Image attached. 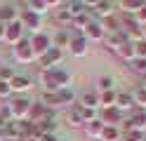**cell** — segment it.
Instances as JSON below:
<instances>
[{
  "mask_svg": "<svg viewBox=\"0 0 146 141\" xmlns=\"http://www.w3.org/2000/svg\"><path fill=\"white\" fill-rule=\"evenodd\" d=\"M40 80L45 85V92H59V89H66L71 85V73L66 68H61V66H57V68H45L40 73Z\"/></svg>",
  "mask_w": 146,
  "mask_h": 141,
  "instance_id": "obj_1",
  "label": "cell"
},
{
  "mask_svg": "<svg viewBox=\"0 0 146 141\" xmlns=\"http://www.w3.org/2000/svg\"><path fill=\"white\" fill-rule=\"evenodd\" d=\"M12 54H14V59L19 61V64H33L35 59H38L35 52H33V47H31L29 38H21V40L12 47Z\"/></svg>",
  "mask_w": 146,
  "mask_h": 141,
  "instance_id": "obj_2",
  "label": "cell"
},
{
  "mask_svg": "<svg viewBox=\"0 0 146 141\" xmlns=\"http://www.w3.org/2000/svg\"><path fill=\"white\" fill-rule=\"evenodd\" d=\"M7 106H10L14 120H26L29 108H31V99H29V97H14V99L7 101Z\"/></svg>",
  "mask_w": 146,
  "mask_h": 141,
  "instance_id": "obj_3",
  "label": "cell"
},
{
  "mask_svg": "<svg viewBox=\"0 0 146 141\" xmlns=\"http://www.w3.org/2000/svg\"><path fill=\"white\" fill-rule=\"evenodd\" d=\"M61 61H64V50H59V47L52 45L50 50L40 56V68H42V71H45V68H57Z\"/></svg>",
  "mask_w": 146,
  "mask_h": 141,
  "instance_id": "obj_4",
  "label": "cell"
},
{
  "mask_svg": "<svg viewBox=\"0 0 146 141\" xmlns=\"http://www.w3.org/2000/svg\"><path fill=\"white\" fill-rule=\"evenodd\" d=\"M113 9H115V3H108V0H97V3H90V9H87V12L92 14L94 19H106V17L115 14Z\"/></svg>",
  "mask_w": 146,
  "mask_h": 141,
  "instance_id": "obj_5",
  "label": "cell"
},
{
  "mask_svg": "<svg viewBox=\"0 0 146 141\" xmlns=\"http://www.w3.org/2000/svg\"><path fill=\"white\" fill-rule=\"evenodd\" d=\"M29 40H31V47H33L35 56H42V54L52 47V38H50L47 33H42V31H40V33H33Z\"/></svg>",
  "mask_w": 146,
  "mask_h": 141,
  "instance_id": "obj_6",
  "label": "cell"
},
{
  "mask_svg": "<svg viewBox=\"0 0 146 141\" xmlns=\"http://www.w3.org/2000/svg\"><path fill=\"white\" fill-rule=\"evenodd\" d=\"M19 24L24 26V28H31V31H35V33H40V24H42V17H38L35 12H31V9H21L19 12Z\"/></svg>",
  "mask_w": 146,
  "mask_h": 141,
  "instance_id": "obj_7",
  "label": "cell"
},
{
  "mask_svg": "<svg viewBox=\"0 0 146 141\" xmlns=\"http://www.w3.org/2000/svg\"><path fill=\"white\" fill-rule=\"evenodd\" d=\"M104 35H106V31L102 28V21L94 19V17H92V21L83 28V38L85 40H104Z\"/></svg>",
  "mask_w": 146,
  "mask_h": 141,
  "instance_id": "obj_8",
  "label": "cell"
},
{
  "mask_svg": "<svg viewBox=\"0 0 146 141\" xmlns=\"http://www.w3.org/2000/svg\"><path fill=\"white\" fill-rule=\"evenodd\" d=\"M21 38H24V26L19 24V19L5 26V42H7V45H12V47H14L17 42L21 40Z\"/></svg>",
  "mask_w": 146,
  "mask_h": 141,
  "instance_id": "obj_9",
  "label": "cell"
},
{
  "mask_svg": "<svg viewBox=\"0 0 146 141\" xmlns=\"http://www.w3.org/2000/svg\"><path fill=\"white\" fill-rule=\"evenodd\" d=\"M99 120H102L106 127H118V125L123 122V113L118 111L115 106H111V108H102V113H99Z\"/></svg>",
  "mask_w": 146,
  "mask_h": 141,
  "instance_id": "obj_10",
  "label": "cell"
},
{
  "mask_svg": "<svg viewBox=\"0 0 146 141\" xmlns=\"http://www.w3.org/2000/svg\"><path fill=\"white\" fill-rule=\"evenodd\" d=\"M68 50H71V54H73V56H85V54H87V40L83 38V33H80V31L71 33Z\"/></svg>",
  "mask_w": 146,
  "mask_h": 141,
  "instance_id": "obj_11",
  "label": "cell"
},
{
  "mask_svg": "<svg viewBox=\"0 0 146 141\" xmlns=\"http://www.w3.org/2000/svg\"><path fill=\"white\" fill-rule=\"evenodd\" d=\"M45 115H47V106H45L42 101H31V108H29L26 120H29L31 125H38V122L45 120Z\"/></svg>",
  "mask_w": 146,
  "mask_h": 141,
  "instance_id": "obj_12",
  "label": "cell"
},
{
  "mask_svg": "<svg viewBox=\"0 0 146 141\" xmlns=\"http://www.w3.org/2000/svg\"><path fill=\"white\" fill-rule=\"evenodd\" d=\"M10 87H12V94H19L21 97L24 92H29L33 87V82H31L29 75H14V78L10 80Z\"/></svg>",
  "mask_w": 146,
  "mask_h": 141,
  "instance_id": "obj_13",
  "label": "cell"
},
{
  "mask_svg": "<svg viewBox=\"0 0 146 141\" xmlns=\"http://www.w3.org/2000/svg\"><path fill=\"white\" fill-rule=\"evenodd\" d=\"M57 5H59V0H29V3H26V9H31V12H35L38 17H42L50 7H57Z\"/></svg>",
  "mask_w": 146,
  "mask_h": 141,
  "instance_id": "obj_14",
  "label": "cell"
},
{
  "mask_svg": "<svg viewBox=\"0 0 146 141\" xmlns=\"http://www.w3.org/2000/svg\"><path fill=\"white\" fill-rule=\"evenodd\" d=\"M127 40H130V38H127L123 31H115V33H106V35H104V45H106L111 52H115L118 47H120V45H125Z\"/></svg>",
  "mask_w": 146,
  "mask_h": 141,
  "instance_id": "obj_15",
  "label": "cell"
},
{
  "mask_svg": "<svg viewBox=\"0 0 146 141\" xmlns=\"http://www.w3.org/2000/svg\"><path fill=\"white\" fill-rule=\"evenodd\" d=\"M144 127H146V111L134 108L132 115H130V120L125 122V129H141L144 132Z\"/></svg>",
  "mask_w": 146,
  "mask_h": 141,
  "instance_id": "obj_16",
  "label": "cell"
},
{
  "mask_svg": "<svg viewBox=\"0 0 146 141\" xmlns=\"http://www.w3.org/2000/svg\"><path fill=\"white\" fill-rule=\"evenodd\" d=\"M104 122L102 120H92V122H85V125H83V129H85V134L90 136V139H102V134H104Z\"/></svg>",
  "mask_w": 146,
  "mask_h": 141,
  "instance_id": "obj_17",
  "label": "cell"
},
{
  "mask_svg": "<svg viewBox=\"0 0 146 141\" xmlns=\"http://www.w3.org/2000/svg\"><path fill=\"white\" fill-rule=\"evenodd\" d=\"M64 7H66V12L71 14V19H76V17L85 14L90 9V3H85V0H71V3H66Z\"/></svg>",
  "mask_w": 146,
  "mask_h": 141,
  "instance_id": "obj_18",
  "label": "cell"
},
{
  "mask_svg": "<svg viewBox=\"0 0 146 141\" xmlns=\"http://www.w3.org/2000/svg\"><path fill=\"white\" fill-rule=\"evenodd\" d=\"M19 19V9H17L14 5H0V24H12Z\"/></svg>",
  "mask_w": 146,
  "mask_h": 141,
  "instance_id": "obj_19",
  "label": "cell"
},
{
  "mask_svg": "<svg viewBox=\"0 0 146 141\" xmlns=\"http://www.w3.org/2000/svg\"><path fill=\"white\" fill-rule=\"evenodd\" d=\"M115 108L118 111H134V101H132V94L130 92H118L115 94Z\"/></svg>",
  "mask_w": 146,
  "mask_h": 141,
  "instance_id": "obj_20",
  "label": "cell"
},
{
  "mask_svg": "<svg viewBox=\"0 0 146 141\" xmlns=\"http://www.w3.org/2000/svg\"><path fill=\"white\" fill-rule=\"evenodd\" d=\"M144 0H120L118 3V9H123V14H137L141 9Z\"/></svg>",
  "mask_w": 146,
  "mask_h": 141,
  "instance_id": "obj_21",
  "label": "cell"
},
{
  "mask_svg": "<svg viewBox=\"0 0 146 141\" xmlns=\"http://www.w3.org/2000/svg\"><path fill=\"white\" fill-rule=\"evenodd\" d=\"M115 54L120 56L123 61H127V64H130V61L134 59V42H132V40H127L125 45H120V47L115 50Z\"/></svg>",
  "mask_w": 146,
  "mask_h": 141,
  "instance_id": "obj_22",
  "label": "cell"
},
{
  "mask_svg": "<svg viewBox=\"0 0 146 141\" xmlns=\"http://www.w3.org/2000/svg\"><path fill=\"white\" fill-rule=\"evenodd\" d=\"M66 125H68V127H83V125H85V122H83V115H80V111H78V106L68 108V113H66Z\"/></svg>",
  "mask_w": 146,
  "mask_h": 141,
  "instance_id": "obj_23",
  "label": "cell"
},
{
  "mask_svg": "<svg viewBox=\"0 0 146 141\" xmlns=\"http://www.w3.org/2000/svg\"><path fill=\"white\" fill-rule=\"evenodd\" d=\"M102 21V28L106 33H115V31H120V19H118L115 14H111V17H106V19H99Z\"/></svg>",
  "mask_w": 146,
  "mask_h": 141,
  "instance_id": "obj_24",
  "label": "cell"
},
{
  "mask_svg": "<svg viewBox=\"0 0 146 141\" xmlns=\"http://www.w3.org/2000/svg\"><path fill=\"white\" fill-rule=\"evenodd\" d=\"M132 94V101H134V108H139V111H146V89L141 87H137L134 92H130Z\"/></svg>",
  "mask_w": 146,
  "mask_h": 141,
  "instance_id": "obj_25",
  "label": "cell"
},
{
  "mask_svg": "<svg viewBox=\"0 0 146 141\" xmlns=\"http://www.w3.org/2000/svg\"><path fill=\"white\" fill-rule=\"evenodd\" d=\"M80 106L97 111V106H99V94H97V92H85L83 97H80Z\"/></svg>",
  "mask_w": 146,
  "mask_h": 141,
  "instance_id": "obj_26",
  "label": "cell"
},
{
  "mask_svg": "<svg viewBox=\"0 0 146 141\" xmlns=\"http://www.w3.org/2000/svg\"><path fill=\"white\" fill-rule=\"evenodd\" d=\"M68 42H71V33L64 31V28H59L57 35H54V40H52V45L59 47V50H64V47H68Z\"/></svg>",
  "mask_w": 146,
  "mask_h": 141,
  "instance_id": "obj_27",
  "label": "cell"
},
{
  "mask_svg": "<svg viewBox=\"0 0 146 141\" xmlns=\"http://www.w3.org/2000/svg\"><path fill=\"white\" fill-rule=\"evenodd\" d=\"M120 141H146L141 129H123L120 132Z\"/></svg>",
  "mask_w": 146,
  "mask_h": 141,
  "instance_id": "obj_28",
  "label": "cell"
},
{
  "mask_svg": "<svg viewBox=\"0 0 146 141\" xmlns=\"http://www.w3.org/2000/svg\"><path fill=\"white\" fill-rule=\"evenodd\" d=\"M115 89H111V92H102L99 94V106L102 108H111V106H115Z\"/></svg>",
  "mask_w": 146,
  "mask_h": 141,
  "instance_id": "obj_29",
  "label": "cell"
},
{
  "mask_svg": "<svg viewBox=\"0 0 146 141\" xmlns=\"http://www.w3.org/2000/svg\"><path fill=\"white\" fill-rule=\"evenodd\" d=\"M57 97H59V106H68V103H73L76 94H73L71 87H66V89H59V92H57Z\"/></svg>",
  "mask_w": 146,
  "mask_h": 141,
  "instance_id": "obj_30",
  "label": "cell"
},
{
  "mask_svg": "<svg viewBox=\"0 0 146 141\" xmlns=\"http://www.w3.org/2000/svg\"><path fill=\"white\" fill-rule=\"evenodd\" d=\"M102 141H120V129L118 127H104Z\"/></svg>",
  "mask_w": 146,
  "mask_h": 141,
  "instance_id": "obj_31",
  "label": "cell"
},
{
  "mask_svg": "<svg viewBox=\"0 0 146 141\" xmlns=\"http://www.w3.org/2000/svg\"><path fill=\"white\" fill-rule=\"evenodd\" d=\"M42 103L47 108H59V97H57V92H45L42 94Z\"/></svg>",
  "mask_w": 146,
  "mask_h": 141,
  "instance_id": "obj_32",
  "label": "cell"
},
{
  "mask_svg": "<svg viewBox=\"0 0 146 141\" xmlns=\"http://www.w3.org/2000/svg\"><path fill=\"white\" fill-rule=\"evenodd\" d=\"M97 85H99V89H102V92H111L113 85H115V80L111 78V75H102V78L97 80Z\"/></svg>",
  "mask_w": 146,
  "mask_h": 141,
  "instance_id": "obj_33",
  "label": "cell"
},
{
  "mask_svg": "<svg viewBox=\"0 0 146 141\" xmlns=\"http://www.w3.org/2000/svg\"><path fill=\"white\" fill-rule=\"evenodd\" d=\"M130 71H134V73H139V75H146V59H134L130 61Z\"/></svg>",
  "mask_w": 146,
  "mask_h": 141,
  "instance_id": "obj_34",
  "label": "cell"
},
{
  "mask_svg": "<svg viewBox=\"0 0 146 141\" xmlns=\"http://www.w3.org/2000/svg\"><path fill=\"white\" fill-rule=\"evenodd\" d=\"M14 118H12V111L7 103H3V108H0V127H5V125H10Z\"/></svg>",
  "mask_w": 146,
  "mask_h": 141,
  "instance_id": "obj_35",
  "label": "cell"
},
{
  "mask_svg": "<svg viewBox=\"0 0 146 141\" xmlns=\"http://www.w3.org/2000/svg\"><path fill=\"white\" fill-rule=\"evenodd\" d=\"M78 111H80V115H83V122H92V120H97V118H99L94 108H83L80 103H78Z\"/></svg>",
  "mask_w": 146,
  "mask_h": 141,
  "instance_id": "obj_36",
  "label": "cell"
},
{
  "mask_svg": "<svg viewBox=\"0 0 146 141\" xmlns=\"http://www.w3.org/2000/svg\"><path fill=\"white\" fill-rule=\"evenodd\" d=\"M134 56L137 59H146V40H137L134 42Z\"/></svg>",
  "mask_w": 146,
  "mask_h": 141,
  "instance_id": "obj_37",
  "label": "cell"
},
{
  "mask_svg": "<svg viewBox=\"0 0 146 141\" xmlns=\"http://www.w3.org/2000/svg\"><path fill=\"white\" fill-rule=\"evenodd\" d=\"M14 75H17V73L10 68V66H0V82H10Z\"/></svg>",
  "mask_w": 146,
  "mask_h": 141,
  "instance_id": "obj_38",
  "label": "cell"
},
{
  "mask_svg": "<svg viewBox=\"0 0 146 141\" xmlns=\"http://www.w3.org/2000/svg\"><path fill=\"white\" fill-rule=\"evenodd\" d=\"M64 5H66V3H61V9L57 12V21H64V24H66V21H71V24H73V19H71V14L66 12V7H64Z\"/></svg>",
  "mask_w": 146,
  "mask_h": 141,
  "instance_id": "obj_39",
  "label": "cell"
},
{
  "mask_svg": "<svg viewBox=\"0 0 146 141\" xmlns=\"http://www.w3.org/2000/svg\"><path fill=\"white\" fill-rule=\"evenodd\" d=\"M10 97H12L10 82H0V99H10Z\"/></svg>",
  "mask_w": 146,
  "mask_h": 141,
  "instance_id": "obj_40",
  "label": "cell"
},
{
  "mask_svg": "<svg viewBox=\"0 0 146 141\" xmlns=\"http://www.w3.org/2000/svg\"><path fill=\"white\" fill-rule=\"evenodd\" d=\"M134 17H137V21H139V24H146V0H144L141 9H139V12H137Z\"/></svg>",
  "mask_w": 146,
  "mask_h": 141,
  "instance_id": "obj_41",
  "label": "cell"
},
{
  "mask_svg": "<svg viewBox=\"0 0 146 141\" xmlns=\"http://www.w3.org/2000/svg\"><path fill=\"white\" fill-rule=\"evenodd\" d=\"M40 141H59V139H57V134H45V136H40Z\"/></svg>",
  "mask_w": 146,
  "mask_h": 141,
  "instance_id": "obj_42",
  "label": "cell"
},
{
  "mask_svg": "<svg viewBox=\"0 0 146 141\" xmlns=\"http://www.w3.org/2000/svg\"><path fill=\"white\" fill-rule=\"evenodd\" d=\"M0 40H5V24H0Z\"/></svg>",
  "mask_w": 146,
  "mask_h": 141,
  "instance_id": "obj_43",
  "label": "cell"
},
{
  "mask_svg": "<svg viewBox=\"0 0 146 141\" xmlns=\"http://www.w3.org/2000/svg\"><path fill=\"white\" fill-rule=\"evenodd\" d=\"M141 38L146 40V24H141Z\"/></svg>",
  "mask_w": 146,
  "mask_h": 141,
  "instance_id": "obj_44",
  "label": "cell"
},
{
  "mask_svg": "<svg viewBox=\"0 0 146 141\" xmlns=\"http://www.w3.org/2000/svg\"><path fill=\"white\" fill-rule=\"evenodd\" d=\"M21 141H35V139H21Z\"/></svg>",
  "mask_w": 146,
  "mask_h": 141,
  "instance_id": "obj_45",
  "label": "cell"
},
{
  "mask_svg": "<svg viewBox=\"0 0 146 141\" xmlns=\"http://www.w3.org/2000/svg\"><path fill=\"white\" fill-rule=\"evenodd\" d=\"M141 87H144V89H146V80H144V85H141Z\"/></svg>",
  "mask_w": 146,
  "mask_h": 141,
  "instance_id": "obj_46",
  "label": "cell"
},
{
  "mask_svg": "<svg viewBox=\"0 0 146 141\" xmlns=\"http://www.w3.org/2000/svg\"><path fill=\"white\" fill-rule=\"evenodd\" d=\"M144 139H146V127H144Z\"/></svg>",
  "mask_w": 146,
  "mask_h": 141,
  "instance_id": "obj_47",
  "label": "cell"
},
{
  "mask_svg": "<svg viewBox=\"0 0 146 141\" xmlns=\"http://www.w3.org/2000/svg\"><path fill=\"white\" fill-rule=\"evenodd\" d=\"M0 66H3V59H0Z\"/></svg>",
  "mask_w": 146,
  "mask_h": 141,
  "instance_id": "obj_48",
  "label": "cell"
}]
</instances>
